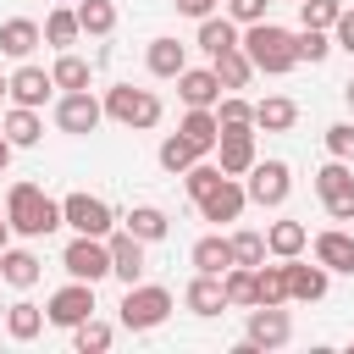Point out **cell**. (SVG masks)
I'll list each match as a JSON object with an SVG mask.
<instances>
[{"label": "cell", "mask_w": 354, "mask_h": 354, "mask_svg": "<svg viewBox=\"0 0 354 354\" xmlns=\"http://www.w3.org/2000/svg\"><path fill=\"white\" fill-rule=\"evenodd\" d=\"M6 221L17 238H50L61 227V199H50L39 183H11L6 194Z\"/></svg>", "instance_id": "1"}, {"label": "cell", "mask_w": 354, "mask_h": 354, "mask_svg": "<svg viewBox=\"0 0 354 354\" xmlns=\"http://www.w3.org/2000/svg\"><path fill=\"white\" fill-rule=\"evenodd\" d=\"M238 44H243V55L254 61V72L282 77V72H293V66H299V55H293V33H288V28H277V22H249V33H243Z\"/></svg>", "instance_id": "2"}, {"label": "cell", "mask_w": 354, "mask_h": 354, "mask_svg": "<svg viewBox=\"0 0 354 354\" xmlns=\"http://www.w3.org/2000/svg\"><path fill=\"white\" fill-rule=\"evenodd\" d=\"M105 116L111 122H122V127H133V133H144V127H155L160 122V94L155 88H133V83H116V88H105Z\"/></svg>", "instance_id": "3"}, {"label": "cell", "mask_w": 354, "mask_h": 354, "mask_svg": "<svg viewBox=\"0 0 354 354\" xmlns=\"http://www.w3.org/2000/svg\"><path fill=\"white\" fill-rule=\"evenodd\" d=\"M166 315H171V293L155 288V282H133V288L122 293V304H116V321H122L127 332H155Z\"/></svg>", "instance_id": "4"}, {"label": "cell", "mask_w": 354, "mask_h": 354, "mask_svg": "<svg viewBox=\"0 0 354 354\" xmlns=\"http://www.w3.org/2000/svg\"><path fill=\"white\" fill-rule=\"evenodd\" d=\"M61 227H72V232H88V238H111V227H116V210H111L100 194H66V199H61Z\"/></svg>", "instance_id": "5"}, {"label": "cell", "mask_w": 354, "mask_h": 354, "mask_svg": "<svg viewBox=\"0 0 354 354\" xmlns=\"http://www.w3.org/2000/svg\"><path fill=\"white\" fill-rule=\"evenodd\" d=\"M243 177H249V183H243L249 205H266V210H277V205L293 194V171H288V160H254Z\"/></svg>", "instance_id": "6"}, {"label": "cell", "mask_w": 354, "mask_h": 354, "mask_svg": "<svg viewBox=\"0 0 354 354\" xmlns=\"http://www.w3.org/2000/svg\"><path fill=\"white\" fill-rule=\"evenodd\" d=\"M61 266H66V277H77V282H100V277H111V243L77 232V238L61 249Z\"/></svg>", "instance_id": "7"}, {"label": "cell", "mask_w": 354, "mask_h": 354, "mask_svg": "<svg viewBox=\"0 0 354 354\" xmlns=\"http://www.w3.org/2000/svg\"><path fill=\"white\" fill-rule=\"evenodd\" d=\"M315 194H321L332 221H354V171H348V160H326L315 171Z\"/></svg>", "instance_id": "8"}, {"label": "cell", "mask_w": 354, "mask_h": 354, "mask_svg": "<svg viewBox=\"0 0 354 354\" xmlns=\"http://www.w3.org/2000/svg\"><path fill=\"white\" fill-rule=\"evenodd\" d=\"M94 310H100V304H94V282H77V277H72L66 288H55V293H50V304H44V321L72 332V326H77V321H88Z\"/></svg>", "instance_id": "9"}, {"label": "cell", "mask_w": 354, "mask_h": 354, "mask_svg": "<svg viewBox=\"0 0 354 354\" xmlns=\"http://www.w3.org/2000/svg\"><path fill=\"white\" fill-rule=\"evenodd\" d=\"M243 337H249L254 348H282V343L293 337V321H288V310H282V304H249Z\"/></svg>", "instance_id": "10"}, {"label": "cell", "mask_w": 354, "mask_h": 354, "mask_svg": "<svg viewBox=\"0 0 354 354\" xmlns=\"http://www.w3.org/2000/svg\"><path fill=\"white\" fill-rule=\"evenodd\" d=\"M100 122H105V105L88 88H66L61 94V105H55V127L61 133H94Z\"/></svg>", "instance_id": "11"}, {"label": "cell", "mask_w": 354, "mask_h": 354, "mask_svg": "<svg viewBox=\"0 0 354 354\" xmlns=\"http://www.w3.org/2000/svg\"><path fill=\"white\" fill-rule=\"evenodd\" d=\"M194 205H199V216H205V221H238V216H243V205H249V194H243V183H238V177H221V183H216L210 194H199Z\"/></svg>", "instance_id": "12"}, {"label": "cell", "mask_w": 354, "mask_h": 354, "mask_svg": "<svg viewBox=\"0 0 354 354\" xmlns=\"http://www.w3.org/2000/svg\"><path fill=\"white\" fill-rule=\"evenodd\" d=\"M282 271H288V299H299V304H315V299H326V288H332V271L315 260V266H304L299 254L293 260H282Z\"/></svg>", "instance_id": "13"}, {"label": "cell", "mask_w": 354, "mask_h": 354, "mask_svg": "<svg viewBox=\"0 0 354 354\" xmlns=\"http://www.w3.org/2000/svg\"><path fill=\"white\" fill-rule=\"evenodd\" d=\"M216 149H221V171L227 177H243L260 155H254V127H221V138H216Z\"/></svg>", "instance_id": "14"}, {"label": "cell", "mask_w": 354, "mask_h": 354, "mask_svg": "<svg viewBox=\"0 0 354 354\" xmlns=\"http://www.w3.org/2000/svg\"><path fill=\"white\" fill-rule=\"evenodd\" d=\"M6 94H11L17 105H33V111H39V105L55 94V77H50L44 66H17V72L6 77Z\"/></svg>", "instance_id": "15"}, {"label": "cell", "mask_w": 354, "mask_h": 354, "mask_svg": "<svg viewBox=\"0 0 354 354\" xmlns=\"http://www.w3.org/2000/svg\"><path fill=\"white\" fill-rule=\"evenodd\" d=\"M105 243H111V277H122V282L133 288V282L144 277V238H133V232L122 227V232H111Z\"/></svg>", "instance_id": "16"}, {"label": "cell", "mask_w": 354, "mask_h": 354, "mask_svg": "<svg viewBox=\"0 0 354 354\" xmlns=\"http://www.w3.org/2000/svg\"><path fill=\"white\" fill-rule=\"evenodd\" d=\"M39 44H44V28H39L33 17H11V22H0V55L28 61Z\"/></svg>", "instance_id": "17"}, {"label": "cell", "mask_w": 354, "mask_h": 354, "mask_svg": "<svg viewBox=\"0 0 354 354\" xmlns=\"http://www.w3.org/2000/svg\"><path fill=\"white\" fill-rule=\"evenodd\" d=\"M315 260H321L326 271H343V277H354V232H343V227H326V232H315Z\"/></svg>", "instance_id": "18"}, {"label": "cell", "mask_w": 354, "mask_h": 354, "mask_svg": "<svg viewBox=\"0 0 354 354\" xmlns=\"http://www.w3.org/2000/svg\"><path fill=\"white\" fill-rule=\"evenodd\" d=\"M177 133L194 144V155H210V149H216V138H221V122H216V111H210V105H188V116L177 122Z\"/></svg>", "instance_id": "19"}, {"label": "cell", "mask_w": 354, "mask_h": 354, "mask_svg": "<svg viewBox=\"0 0 354 354\" xmlns=\"http://www.w3.org/2000/svg\"><path fill=\"white\" fill-rule=\"evenodd\" d=\"M183 304H188L194 315H221V310H227L221 277H210V271H194V282L183 288Z\"/></svg>", "instance_id": "20"}, {"label": "cell", "mask_w": 354, "mask_h": 354, "mask_svg": "<svg viewBox=\"0 0 354 354\" xmlns=\"http://www.w3.org/2000/svg\"><path fill=\"white\" fill-rule=\"evenodd\" d=\"M177 94H183V105H216L221 100V83H216L210 66H183L177 72Z\"/></svg>", "instance_id": "21"}, {"label": "cell", "mask_w": 354, "mask_h": 354, "mask_svg": "<svg viewBox=\"0 0 354 354\" xmlns=\"http://www.w3.org/2000/svg\"><path fill=\"white\" fill-rule=\"evenodd\" d=\"M0 133L11 138V149H33V144L44 138V122H39V111H33V105H11V111H6V122H0Z\"/></svg>", "instance_id": "22"}, {"label": "cell", "mask_w": 354, "mask_h": 354, "mask_svg": "<svg viewBox=\"0 0 354 354\" xmlns=\"http://www.w3.org/2000/svg\"><path fill=\"white\" fill-rule=\"evenodd\" d=\"M210 72H216V83L232 94V88H249V77H254V61L243 55V44L238 50H221V55H210Z\"/></svg>", "instance_id": "23"}, {"label": "cell", "mask_w": 354, "mask_h": 354, "mask_svg": "<svg viewBox=\"0 0 354 354\" xmlns=\"http://www.w3.org/2000/svg\"><path fill=\"white\" fill-rule=\"evenodd\" d=\"M122 227H127L133 238H144V243H160V238L171 232V216H166L160 205H133V210L122 216Z\"/></svg>", "instance_id": "24"}, {"label": "cell", "mask_w": 354, "mask_h": 354, "mask_svg": "<svg viewBox=\"0 0 354 354\" xmlns=\"http://www.w3.org/2000/svg\"><path fill=\"white\" fill-rule=\"evenodd\" d=\"M304 243H310V227L304 221H271L266 227V254H277V260L304 254Z\"/></svg>", "instance_id": "25"}, {"label": "cell", "mask_w": 354, "mask_h": 354, "mask_svg": "<svg viewBox=\"0 0 354 354\" xmlns=\"http://www.w3.org/2000/svg\"><path fill=\"white\" fill-rule=\"evenodd\" d=\"M144 61H149L155 77H177V72L188 66V44H183V39H149Z\"/></svg>", "instance_id": "26"}, {"label": "cell", "mask_w": 354, "mask_h": 354, "mask_svg": "<svg viewBox=\"0 0 354 354\" xmlns=\"http://www.w3.org/2000/svg\"><path fill=\"white\" fill-rule=\"evenodd\" d=\"M299 122V105L288 100V94H266L260 105H254V127H266V133H288Z\"/></svg>", "instance_id": "27"}, {"label": "cell", "mask_w": 354, "mask_h": 354, "mask_svg": "<svg viewBox=\"0 0 354 354\" xmlns=\"http://www.w3.org/2000/svg\"><path fill=\"white\" fill-rule=\"evenodd\" d=\"M0 282L33 288V282H39V254H33V249H0Z\"/></svg>", "instance_id": "28"}, {"label": "cell", "mask_w": 354, "mask_h": 354, "mask_svg": "<svg viewBox=\"0 0 354 354\" xmlns=\"http://www.w3.org/2000/svg\"><path fill=\"white\" fill-rule=\"evenodd\" d=\"M199 50H205V55L238 50V22H232V17H199Z\"/></svg>", "instance_id": "29"}, {"label": "cell", "mask_w": 354, "mask_h": 354, "mask_svg": "<svg viewBox=\"0 0 354 354\" xmlns=\"http://www.w3.org/2000/svg\"><path fill=\"white\" fill-rule=\"evenodd\" d=\"M188 260H194V271L221 277V271L232 266V238H216V232H210V238H199V243H194V254H188Z\"/></svg>", "instance_id": "30"}, {"label": "cell", "mask_w": 354, "mask_h": 354, "mask_svg": "<svg viewBox=\"0 0 354 354\" xmlns=\"http://www.w3.org/2000/svg\"><path fill=\"white\" fill-rule=\"evenodd\" d=\"M254 304H288V271H282V260L277 266H254Z\"/></svg>", "instance_id": "31"}, {"label": "cell", "mask_w": 354, "mask_h": 354, "mask_svg": "<svg viewBox=\"0 0 354 354\" xmlns=\"http://www.w3.org/2000/svg\"><path fill=\"white\" fill-rule=\"evenodd\" d=\"M221 293H227V310H249L254 304V266H227Z\"/></svg>", "instance_id": "32"}, {"label": "cell", "mask_w": 354, "mask_h": 354, "mask_svg": "<svg viewBox=\"0 0 354 354\" xmlns=\"http://www.w3.org/2000/svg\"><path fill=\"white\" fill-rule=\"evenodd\" d=\"M6 332H11L17 343H33V337L44 332V310H39V304H28V299H17V304L6 310Z\"/></svg>", "instance_id": "33"}, {"label": "cell", "mask_w": 354, "mask_h": 354, "mask_svg": "<svg viewBox=\"0 0 354 354\" xmlns=\"http://www.w3.org/2000/svg\"><path fill=\"white\" fill-rule=\"evenodd\" d=\"M72 11H77V28L94 33V39H105L116 28V0H77Z\"/></svg>", "instance_id": "34"}, {"label": "cell", "mask_w": 354, "mask_h": 354, "mask_svg": "<svg viewBox=\"0 0 354 354\" xmlns=\"http://www.w3.org/2000/svg\"><path fill=\"white\" fill-rule=\"evenodd\" d=\"M111 337H116V326H111V321H100V315H88V321H77V326H72L77 354H105V348H111Z\"/></svg>", "instance_id": "35"}, {"label": "cell", "mask_w": 354, "mask_h": 354, "mask_svg": "<svg viewBox=\"0 0 354 354\" xmlns=\"http://www.w3.org/2000/svg\"><path fill=\"white\" fill-rule=\"evenodd\" d=\"M77 33H83V28H77V11H72V6H55V11L44 17V39H50L55 50H72Z\"/></svg>", "instance_id": "36"}, {"label": "cell", "mask_w": 354, "mask_h": 354, "mask_svg": "<svg viewBox=\"0 0 354 354\" xmlns=\"http://www.w3.org/2000/svg\"><path fill=\"white\" fill-rule=\"evenodd\" d=\"M293 55H299V61H310V66H321V61L332 55L326 28H299V33H293Z\"/></svg>", "instance_id": "37"}, {"label": "cell", "mask_w": 354, "mask_h": 354, "mask_svg": "<svg viewBox=\"0 0 354 354\" xmlns=\"http://www.w3.org/2000/svg\"><path fill=\"white\" fill-rule=\"evenodd\" d=\"M50 77H55V88H88V61L72 55V50H61V61L50 66Z\"/></svg>", "instance_id": "38"}, {"label": "cell", "mask_w": 354, "mask_h": 354, "mask_svg": "<svg viewBox=\"0 0 354 354\" xmlns=\"http://www.w3.org/2000/svg\"><path fill=\"white\" fill-rule=\"evenodd\" d=\"M216 122H221V127H254V105L232 88V94H221V100H216Z\"/></svg>", "instance_id": "39"}, {"label": "cell", "mask_w": 354, "mask_h": 354, "mask_svg": "<svg viewBox=\"0 0 354 354\" xmlns=\"http://www.w3.org/2000/svg\"><path fill=\"white\" fill-rule=\"evenodd\" d=\"M194 160H199V155H194V144H188L183 133H171V138H160V166H166L171 177H183V171H188Z\"/></svg>", "instance_id": "40"}, {"label": "cell", "mask_w": 354, "mask_h": 354, "mask_svg": "<svg viewBox=\"0 0 354 354\" xmlns=\"http://www.w3.org/2000/svg\"><path fill=\"white\" fill-rule=\"evenodd\" d=\"M260 260H266V232H254V227L232 232V266H260Z\"/></svg>", "instance_id": "41"}, {"label": "cell", "mask_w": 354, "mask_h": 354, "mask_svg": "<svg viewBox=\"0 0 354 354\" xmlns=\"http://www.w3.org/2000/svg\"><path fill=\"white\" fill-rule=\"evenodd\" d=\"M221 177H227V171H221V166H210L205 155H199V160H194V166L183 171V183H188V194H194V199H199V194H210V188H216Z\"/></svg>", "instance_id": "42"}, {"label": "cell", "mask_w": 354, "mask_h": 354, "mask_svg": "<svg viewBox=\"0 0 354 354\" xmlns=\"http://www.w3.org/2000/svg\"><path fill=\"white\" fill-rule=\"evenodd\" d=\"M337 0H299V28H332L337 22Z\"/></svg>", "instance_id": "43"}, {"label": "cell", "mask_w": 354, "mask_h": 354, "mask_svg": "<svg viewBox=\"0 0 354 354\" xmlns=\"http://www.w3.org/2000/svg\"><path fill=\"white\" fill-rule=\"evenodd\" d=\"M321 138H326V155L332 160H354V122H332Z\"/></svg>", "instance_id": "44"}, {"label": "cell", "mask_w": 354, "mask_h": 354, "mask_svg": "<svg viewBox=\"0 0 354 354\" xmlns=\"http://www.w3.org/2000/svg\"><path fill=\"white\" fill-rule=\"evenodd\" d=\"M266 11H271V0H227V17L243 22V28L249 22H266Z\"/></svg>", "instance_id": "45"}, {"label": "cell", "mask_w": 354, "mask_h": 354, "mask_svg": "<svg viewBox=\"0 0 354 354\" xmlns=\"http://www.w3.org/2000/svg\"><path fill=\"white\" fill-rule=\"evenodd\" d=\"M332 44L354 55V11H337V22H332Z\"/></svg>", "instance_id": "46"}, {"label": "cell", "mask_w": 354, "mask_h": 354, "mask_svg": "<svg viewBox=\"0 0 354 354\" xmlns=\"http://www.w3.org/2000/svg\"><path fill=\"white\" fill-rule=\"evenodd\" d=\"M177 11L199 22V17H210V11H216V0H177Z\"/></svg>", "instance_id": "47"}, {"label": "cell", "mask_w": 354, "mask_h": 354, "mask_svg": "<svg viewBox=\"0 0 354 354\" xmlns=\"http://www.w3.org/2000/svg\"><path fill=\"white\" fill-rule=\"evenodd\" d=\"M6 166H11V138L0 133V171H6Z\"/></svg>", "instance_id": "48"}, {"label": "cell", "mask_w": 354, "mask_h": 354, "mask_svg": "<svg viewBox=\"0 0 354 354\" xmlns=\"http://www.w3.org/2000/svg\"><path fill=\"white\" fill-rule=\"evenodd\" d=\"M6 238H11V221H6V210H0V249H6Z\"/></svg>", "instance_id": "49"}, {"label": "cell", "mask_w": 354, "mask_h": 354, "mask_svg": "<svg viewBox=\"0 0 354 354\" xmlns=\"http://www.w3.org/2000/svg\"><path fill=\"white\" fill-rule=\"evenodd\" d=\"M343 100H348V111H354V77H348V83H343Z\"/></svg>", "instance_id": "50"}, {"label": "cell", "mask_w": 354, "mask_h": 354, "mask_svg": "<svg viewBox=\"0 0 354 354\" xmlns=\"http://www.w3.org/2000/svg\"><path fill=\"white\" fill-rule=\"evenodd\" d=\"M0 94H6V77H0Z\"/></svg>", "instance_id": "51"}, {"label": "cell", "mask_w": 354, "mask_h": 354, "mask_svg": "<svg viewBox=\"0 0 354 354\" xmlns=\"http://www.w3.org/2000/svg\"><path fill=\"white\" fill-rule=\"evenodd\" d=\"M61 6H66V0H61Z\"/></svg>", "instance_id": "52"}]
</instances>
